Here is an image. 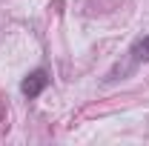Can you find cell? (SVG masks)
Here are the masks:
<instances>
[{
  "instance_id": "1",
  "label": "cell",
  "mask_w": 149,
  "mask_h": 146,
  "mask_svg": "<svg viewBox=\"0 0 149 146\" xmlns=\"http://www.w3.org/2000/svg\"><path fill=\"white\" fill-rule=\"evenodd\" d=\"M46 86H49V72H46V69H35V72H29L23 80H20V92H23L29 100L40 97Z\"/></svg>"
},
{
  "instance_id": "2",
  "label": "cell",
  "mask_w": 149,
  "mask_h": 146,
  "mask_svg": "<svg viewBox=\"0 0 149 146\" xmlns=\"http://www.w3.org/2000/svg\"><path fill=\"white\" fill-rule=\"evenodd\" d=\"M129 55H132V60H135V63H141V60H149V35H146V37H141V40L132 46Z\"/></svg>"
}]
</instances>
